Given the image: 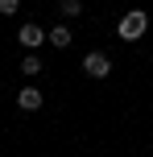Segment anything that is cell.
<instances>
[{"label": "cell", "instance_id": "cell-8", "mask_svg": "<svg viewBox=\"0 0 153 157\" xmlns=\"http://www.w3.org/2000/svg\"><path fill=\"white\" fill-rule=\"evenodd\" d=\"M21 13V0H0V17H17Z\"/></svg>", "mask_w": 153, "mask_h": 157}, {"label": "cell", "instance_id": "cell-3", "mask_svg": "<svg viewBox=\"0 0 153 157\" xmlns=\"http://www.w3.org/2000/svg\"><path fill=\"white\" fill-rule=\"evenodd\" d=\"M17 41H21L25 50H37L41 41H50V29H41V25H21V29H17Z\"/></svg>", "mask_w": 153, "mask_h": 157}, {"label": "cell", "instance_id": "cell-1", "mask_svg": "<svg viewBox=\"0 0 153 157\" xmlns=\"http://www.w3.org/2000/svg\"><path fill=\"white\" fill-rule=\"evenodd\" d=\"M145 29H149L145 8H132V13H124V17H120V25H116V37H120V41H137V37H145Z\"/></svg>", "mask_w": 153, "mask_h": 157}, {"label": "cell", "instance_id": "cell-5", "mask_svg": "<svg viewBox=\"0 0 153 157\" xmlns=\"http://www.w3.org/2000/svg\"><path fill=\"white\" fill-rule=\"evenodd\" d=\"M71 41H75L71 25H54V29H50V46L54 50H71Z\"/></svg>", "mask_w": 153, "mask_h": 157}, {"label": "cell", "instance_id": "cell-2", "mask_svg": "<svg viewBox=\"0 0 153 157\" xmlns=\"http://www.w3.org/2000/svg\"><path fill=\"white\" fill-rule=\"evenodd\" d=\"M83 75L87 78H108L112 75V58H108L104 50H91V54L83 58Z\"/></svg>", "mask_w": 153, "mask_h": 157}, {"label": "cell", "instance_id": "cell-4", "mask_svg": "<svg viewBox=\"0 0 153 157\" xmlns=\"http://www.w3.org/2000/svg\"><path fill=\"white\" fill-rule=\"evenodd\" d=\"M41 103H46V95H41L37 87H21V91H17V108L21 112H37Z\"/></svg>", "mask_w": 153, "mask_h": 157}, {"label": "cell", "instance_id": "cell-7", "mask_svg": "<svg viewBox=\"0 0 153 157\" xmlns=\"http://www.w3.org/2000/svg\"><path fill=\"white\" fill-rule=\"evenodd\" d=\"M21 71L29 75V78H33V75H41V58H37V50H33L29 58H21Z\"/></svg>", "mask_w": 153, "mask_h": 157}, {"label": "cell", "instance_id": "cell-6", "mask_svg": "<svg viewBox=\"0 0 153 157\" xmlns=\"http://www.w3.org/2000/svg\"><path fill=\"white\" fill-rule=\"evenodd\" d=\"M58 8H62V17H83V0H58Z\"/></svg>", "mask_w": 153, "mask_h": 157}]
</instances>
